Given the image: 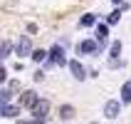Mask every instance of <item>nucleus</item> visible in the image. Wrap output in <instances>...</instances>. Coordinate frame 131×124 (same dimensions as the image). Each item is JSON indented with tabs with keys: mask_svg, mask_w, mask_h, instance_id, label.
I'll use <instances>...</instances> for the list:
<instances>
[{
	"mask_svg": "<svg viewBox=\"0 0 131 124\" xmlns=\"http://www.w3.org/2000/svg\"><path fill=\"white\" fill-rule=\"evenodd\" d=\"M119 114H121V102L109 99V102L104 104V117H106V119H116Z\"/></svg>",
	"mask_w": 131,
	"mask_h": 124,
	"instance_id": "nucleus-1",
	"label": "nucleus"
},
{
	"mask_svg": "<svg viewBox=\"0 0 131 124\" xmlns=\"http://www.w3.org/2000/svg\"><path fill=\"white\" fill-rule=\"evenodd\" d=\"M30 112H32L35 119H47V114H50V102H47V99H40Z\"/></svg>",
	"mask_w": 131,
	"mask_h": 124,
	"instance_id": "nucleus-2",
	"label": "nucleus"
},
{
	"mask_svg": "<svg viewBox=\"0 0 131 124\" xmlns=\"http://www.w3.org/2000/svg\"><path fill=\"white\" fill-rule=\"evenodd\" d=\"M37 102H40V97H37L32 89H25V92L20 94V107H27V109H32Z\"/></svg>",
	"mask_w": 131,
	"mask_h": 124,
	"instance_id": "nucleus-3",
	"label": "nucleus"
},
{
	"mask_svg": "<svg viewBox=\"0 0 131 124\" xmlns=\"http://www.w3.org/2000/svg\"><path fill=\"white\" fill-rule=\"evenodd\" d=\"M50 62H54V65H67V60H64V50H62V47H59V45H54V47H52L50 50Z\"/></svg>",
	"mask_w": 131,
	"mask_h": 124,
	"instance_id": "nucleus-4",
	"label": "nucleus"
},
{
	"mask_svg": "<svg viewBox=\"0 0 131 124\" xmlns=\"http://www.w3.org/2000/svg\"><path fill=\"white\" fill-rule=\"evenodd\" d=\"M69 70H72L74 80H84V77H87V70H84V65H79V60H72V62H69Z\"/></svg>",
	"mask_w": 131,
	"mask_h": 124,
	"instance_id": "nucleus-5",
	"label": "nucleus"
},
{
	"mask_svg": "<svg viewBox=\"0 0 131 124\" xmlns=\"http://www.w3.org/2000/svg\"><path fill=\"white\" fill-rule=\"evenodd\" d=\"M15 50H17V55H32V42H30V37H20L17 45H15Z\"/></svg>",
	"mask_w": 131,
	"mask_h": 124,
	"instance_id": "nucleus-6",
	"label": "nucleus"
},
{
	"mask_svg": "<svg viewBox=\"0 0 131 124\" xmlns=\"http://www.w3.org/2000/svg\"><path fill=\"white\" fill-rule=\"evenodd\" d=\"M74 114H77V109H74L72 104H62V107H59V119H62V122L74 119Z\"/></svg>",
	"mask_w": 131,
	"mask_h": 124,
	"instance_id": "nucleus-7",
	"label": "nucleus"
},
{
	"mask_svg": "<svg viewBox=\"0 0 131 124\" xmlns=\"http://www.w3.org/2000/svg\"><path fill=\"white\" fill-rule=\"evenodd\" d=\"M96 42H99V47H104V42H106V35H109V27L106 25H96Z\"/></svg>",
	"mask_w": 131,
	"mask_h": 124,
	"instance_id": "nucleus-8",
	"label": "nucleus"
},
{
	"mask_svg": "<svg viewBox=\"0 0 131 124\" xmlns=\"http://www.w3.org/2000/svg\"><path fill=\"white\" fill-rule=\"evenodd\" d=\"M0 114H3V117H7V119H13V117H17V114H20V107H10V104H3V107H0Z\"/></svg>",
	"mask_w": 131,
	"mask_h": 124,
	"instance_id": "nucleus-9",
	"label": "nucleus"
},
{
	"mask_svg": "<svg viewBox=\"0 0 131 124\" xmlns=\"http://www.w3.org/2000/svg\"><path fill=\"white\" fill-rule=\"evenodd\" d=\"M96 45H99L96 40H84V42L79 45V50H82V52H87V55H92V52H96Z\"/></svg>",
	"mask_w": 131,
	"mask_h": 124,
	"instance_id": "nucleus-10",
	"label": "nucleus"
},
{
	"mask_svg": "<svg viewBox=\"0 0 131 124\" xmlns=\"http://www.w3.org/2000/svg\"><path fill=\"white\" fill-rule=\"evenodd\" d=\"M121 102H124V104L131 102V82H126L124 87H121Z\"/></svg>",
	"mask_w": 131,
	"mask_h": 124,
	"instance_id": "nucleus-11",
	"label": "nucleus"
},
{
	"mask_svg": "<svg viewBox=\"0 0 131 124\" xmlns=\"http://www.w3.org/2000/svg\"><path fill=\"white\" fill-rule=\"evenodd\" d=\"M94 22H96V15H84V17L79 20V25H82V27H92Z\"/></svg>",
	"mask_w": 131,
	"mask_h": 124,
	"instance_id": "nucleus-12",
	"label": "nucleus"
},
{
	"mask_svg": "<svg viewBox=\"0 0 131 124\" xmlns=\"http://www.w3.org/2000/svg\"><path fill=\"white\" fill-rule=\"evenodd\" d=\"M0 99H3V104H10V99H13V89H10V87L0 89Z\"/></svg>",
	"mask_w": 131,
	"mask_h": 124,
	"instance_id": "nucleus-13",
	"label": "nucleus"
},
{
	"mask_svg": "<svg viewBox=\"0 0 131 124\" xmlns=\"http://www.w3.org/2000/svg\"><path fill=\"white\" fill-rule=\"evenodd\" d=\"M47 55H50V52H45V50H35V52H32V60H35V62H42Z\"/></svg>",
	"mask_w": 131,
	"mask_h": 124,
	"instance_id": "nucleus-14",
	"label": "nucleus"
},
{
	"mask_svg": "<svg viewBox=\"0 0 131 124\" xmlns=\"http://www.w3.org/2000/svg\"><path fill=\"white\" fill-rule=\"evenodd\" d=\"M119 55H121V42H111V57H119Z\"/></svg>",
	"mask_w": 131,
	"mask_h": 124,
	"instance_id": "nucleus-15",
	"label": "nucleus"
},
{
	"mask_svg": "<svg viewBox=\"0 0 131 124\" xmlns=\"http://www.w3.org/2000/svg\"><path fill=\"white\" fill-rule=\"evenodd\" d=\"M119 17H121V13L116 10V13H111L109 17H106V22H109V25H116V22H119Z\"/></svg>",
	"mask_w": 131,
	"mask_h": 124,
	"instance_id": "nucleus-16",
	"label": "nucleus"
},
{
	"mask_svg": "<svg viewBox=\"0 0 131 124\" xmlns=\"http://www.w3.org/2000/svg\"><path fill=\"white\" fill-rule=\"evenodd\" d=\"M20 124H45V119H20Z\"/></svg>",
	"mask_w": 131,
	"mask_h": 124,
	"instance_id": "nucleus-17",
	"label": "nucleus"
},
{
	"mask_svg": "<svg viewBox=\"0 0 131 124\" xmlns=\"http://www.w3.org/2000/svg\"><path fill=\"white\" fill-rule=\"evenodd\" d=\"M0 57H10V42H3V55Z\"/></svg>",
	"mask_w": 131,
	"mask_h": 124,
	"instance_id": "nucleus-18",
	"label": "nucleus"
},
{
	"mask_svg": "<svg viewBox=\"0 0 131 124\" xmlns=\"http://www.w3.org/2000/svg\"><path fill=\"white\" fill-rule=\"evenodd\" d=\"M121 65H124V62H121L119 57H111L109 60V67H121Z\"/></svg>",
	"mask_w": 131,
	"mask_h": 124,
	"instance_id": "nucleus-19",
	"label": "nucleus"
},
{
	"mask_svg": "<svg viewBox=\"0 0 131 124\" xmlns=\"http://www.w3.org/2000/svg\"><path fill=\"white\" fill-rule=\"evenodd\" d=\"M114 3H116V5H119V3H121V0H114Z\"/></svg>",
	"mask_w": 131,
	"mask_h": 124,
	"instance_id": "nucleus-20",
	"label": "nucleus"
}]
</instances>
